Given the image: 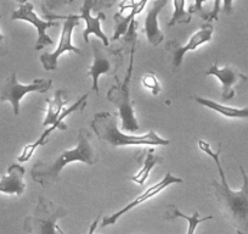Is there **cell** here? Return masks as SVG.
Listing matches in <instances>:
<instances>
[{"label":"cell","instance_id":"29","mask_svg":"<svg viewBox=\"0 0 248 234\" xmlns=\"http://www.w3.org/2000/svg\"><path fill=\"white\" fill-rule=\"evenodd\" d=\"M97 224H99V218H96L94 222H93L92 227H90V229H89V233L88 234H94V231H95V228H96Z\"/></svg>","mask_w":248,"mask_h":234},{"label":"cell","instance_id":"13","mask_svg":"<svg viewBox=\"0 0 248 234\" xmlns=\"http://www.w3.org/2000/svg\"><path fill=\"white\" fill-rule=\"evenodd\" d=\"M206 76H214L221 83V97L224 100L232 99L235 95V88L238 83L248 81V77L232 66L219 67L218 63H214L204 73Z\"/></svg>","mask_w":248,"mask_h":234},{"label":"cell","instance_id":"2","mask_svg":"<svg viewBox=\"0 0 248 234\" xmlns=\"http://www.w3.org/2000/svg\"><path fill=\"white\" fill-rule=\"evenodd\" d=\"M92 134L85 128H80L78 132L77 147L71 150L62 151L56 160L51 162L38 161L33 165L31 169V176L33 181L39 183L42 187H49L59 178L62 169L72 162H83L89 166H94L99 162L97 151L92 145Z\"/></svg>","mask_w":248,"mask_h":234},{"label":"cell","instance_id":"6","mask_svg":"<svg viewBox=\"0 0 248 234\" xmlns=\"http://www.w3.org/2000/svg\"><path fill=\"white\" fill-rule=\"evenodd\" d=\"M52 81L49 78H37L30 84H21L17 75L13 72L0 87V101H9L13 105L14 115H20V102L28 93H46L51 88Z\"/></svg>","mask_w":248,"mask_h":234},{"label":"cell","instance_id":"16","mask_svg":"<svg viewBox=\"0 0 248 234\" xmlns=\"http://www.w3.org/2000/svg\"><path fill=\"white\" fill-rule=\"evenodd\" d=\"M25 172V168L20 165H11L8 169V174L0 178V193L21 197L26 190V183L23 181Z\"/></svg>","mask_w":248,"mask_h":234},{"label":"cell","instance_id":"8","mask_svg":"<svg viewBox=\"0 0 248 234\" xmlns=\"http://www.w3.org/2000/svg\"><path fill=\"white\" fill-rule=\"evenodd\" d=\"M59 18H63L65 22L62 26L61 30V35H60V42L59 47L56 48V50L52 52H44V54L40 56V61L43 64V67L46 71H54L57 68V61H59V57L65 52H76L78 55H82V50L78 49L77 47L72 44V34L73 31L76 30V27H78L80 23V17L79 15H68L67 17H62L60 16Z\"/></svg>","mask_w":248,"mask_h":234},{"label":"cell","instance_id":"19","mask_svg":"<svg viewBox=\"0 0 248 234\" xmlns=\"http://www.w3.org/2000/svg\"><path fill=\"white\" fill-rule=\"evenodd\" d=\"M147 1H149V0H139V1H135L134 6L130 9L132 11H130L127 16H123V14H121V13H117L116 15L113 16L114 34H113V37H112V40H113V42L121 39V38L123 37L125 33H127L130 22L134 20L135 16L139 15V14L144 10V8L146 6Z\"/></svg>","mask_w":248,"mask_h":234},{"label":"cell","instance_id":"5","mask_svg":"<svg viewBox=\"0 0 248 234\" xmlns=\"http://www.w3.org/2000/svg\"><path fill=\"white\" fill-rule=\"evenodd\" d=\"M134 54L135 51H132L129 54V65H128V70L123 82H121L116 76L117 84L112 85L107 93V99L118 107V115L122 120V128L128 133H135L139 131V122L135 117L134 105H133V100L130 98V82H132L133 70H134Z\"/></svg>","mask_w":248,"mask_h":234},{"label":"cell","instance_id":"14","mask_svg":"<svg viewBox=\"0 0 248 234\" xmlns=\"http://www.w3.org/2000/svg\"><path fill=\"white\" fill-rule=\"evenodd\" d=\"M96 5V0H84V4L80 8V20H84L85 30L83 32V38L85 43H89V37L92 34H95V37L99 38L105 47L109 45V39L101 30V21L106 20V15L104 13L97 14L96 17H93L92 11Z\"/></svg>","mask_w":248,"mask_h":234},{"label":"cell","instance_id":"9","mask_svg":"<svg viewBox=\"0 0 248 234\" xmlns=\"http://www.w3.org/2000/svg\"><path fill=\"white\" fill-rule=\"evenodd\" d=\"M180 183H183V180H181V178L175 177V176H173V174L169 173L168 172V173H167L166 176L163 177V180H161L158 183H156V184H154V185H151L150 188H147V189L145 190L142 194H140L139 197L135 198L133 201H130L129 204L125 205L123 209H121L119 211H117L116 214H112V215H108V216L104 217V219H102V222H101V227L102 228H105V227L113 226V224H116L117 222H118V219L121 218L123 215H125L127 212H129L130 210H133L134 207L139 206V205L146 202L147 200L152 199L154 197L158 195L159 193L163 192V190L166 189L167 187H169V185L180 184Z\"/></svg>","mask_w":248,"mask_h":234},{"label":"cell","instance_id":"1","mask_svg":"<svg viewBox=\"0 0 248 234\" xmlns=\"http://www.w3.org/2000/svg\"><path fill=\"white\" fill-rule=\"evenodd\" d=\"M221 145L218 150L213 151L212 147L204 140H199V148L212 157L218 167L220 182L212 180V187L214 190L217 204L223 214L224 218L236 229L237 234H248V176L242 166H240L243 177V185L240 190H232L228 184L225 173L221 167L220 152Z\"/></svg>","mask_w":248,"mask_h":234},{"label":"cell","instance_id":"4","mask_svg":"<svg viewBox=\"0 0 248 234\" xmlns=\"http://www.w3.org/2000/svg\"><path fill=\"white\" fill-rule=\"evenodd\" d=\"M67 215V209L57 206L44 195H39L33 212L25 218L23 229L28 234H65L57 221Z\"/></svg>","mask_w":248,"mask_h":234},{"label":"cell","instance_id":"26","mask_svg":"<svg viewBox=\"0 0 248 234\" xmlns=\"http://www.w3.org/2000/svg\"><path fill=\"white\" fill-rule=\"evenodd\" d=\"M140 81H141L142 85H144L145 88H147L154 95H158L159 93H161V83L157 80L156 75H155L154 72L144 73V75L141 76V78H140Z\"/></svg>","mask_w":248,"mask_h":234},{"label":"cell","instance_id":"20","mask_svg":"<svg viewBox=\"0 0 248 234\" xmlns=\"http://www.w3.org/2000/svg\"><path fill=\"white\" fill-rule=\"evenodd\" d=\"M70 98L67 95V90L66 89H59L55 92L54 99H46L47 104V112L46 117H45L44 122H43V126L45 128L50 127V126L55 125L56 121L59 120L60 115H61L62 110H63V106L68 102Z\"/></svg>","mask_w":248,"mask_h":234},{"label":"cell","instance_id":"15","mask_svg":"<svg viewBox=\"0 0 248 234\" xmlns=\"http://www.w3.org/2000/svg\"><path fill=\"white\" fill-rule=\"evenodd\" d=\"M168 0H155L147 9V15L144 23V32L151 45L157 47L164 39V34L158 25V15L167 5Z\"/></svg>","mask_w":248,"mask_h":234},{"label":"cell","instance_id":"24","mask_svg":"<svg viewBox=\"0 0 248 234\" xmlns=\"http://www.w3.org/2000/svg\"><path fill=\"white\" fill-rule=\"evenodd\" d=\"M72 3L73 0H40L43 15L47 20H59V15H56L57 11Z\"/></svg>","mask_w":248,"mask_h":234},{"label":"cell","instance_id":"11","mask_svg":"<svg viewBox=\"0 0 248 234\" xmlns=\"http://www.w3.org/2000/svg\"><path fill=\"white\" fill-rule=\"evenodd\" d=\"M88 97H89V94H84L80 97L79 100H77L76 101V104H73L72 106L70 107H66V109L62 110L61 115H60L59 120L56 121V123L52 126H50V127L45 128L44 132L42 133V135H40L39 138H38V140H35L34 143H32V144H28L26 145L25 149L22 150V152H21L20 156L17 157V160L20 162H27L28 160L32 157V155L34 154V151L37 150V148L42 147V145L46 144L47 140H49V137L51 135L52 132H55L56 130H61V131H66L67 130V126L63 123V120H65L66 117L70 116V115H72L73 112L76 111H83L84 110V107L87 106V100H88Z\"/></svg>","mask_w":248,"mask_h":234},{"label":"cell","instance_id":"21","mask_svg":"<svg viewBox=\"0 0 248 234\" xmlns=\"http://www.w3.org/2000/svg\"><path fill=\"white\" fill-rule=\"evenodd\" d=\"M195 101L199 102L202 106L211 109L213 111L218 112L221 116L228 117V118H248V106L246 107H232L221 105L214 100L206 99L202 97H195Z\"/></svg>","mask_w":248,"mask_h":234},{"label":"cell","instance_id":"12","mask_svg":"<svg viewBox=\"0 0 248 234\" xmlns=\"http://www.w3.org/2000/svg\"><path fill=\"white\" fill-rule=\"evenodd\" d=\"M213 33V25H211V23H204V25L201 26V28H200L195 34H192L191 37H190L189 42L186 43L185 45H180L178 42H175V40L169 42L168 44H167V50L170 52L171 64H173L174 67H175L176 70L180 67L186 52L194 51V50H196L197 48L201 47V45L211 42Z\"/></svg>","mask_w":248,"mask_h":234},{"label":"cell","instance_id":"22","mask_svg":"<svg viewBox=\"0 0 248 234\" xmlns=\"http://www.w3.org/2000/svg\"><path fill=\"white\" fill-rule=\"evenodd\" d=\"M163 218L167 219V221H171V219L175 218H184L187 221V231H186V234H195L197 227L200 226L203 222L209 221V219H213V216H207V217H201L199 212H195L192 216H186L184 215L175 205H168L164 210Z\"/></svg>","mask_w":248,"mask_h":234},{"label":"cell","instance_id":"10","mask_svg":"<svg viewBox=\"0 0 248 234\" xmlns=\"http://www.w3.org/2000/svg\"><path fill=\"white\" fill-rule=\"evenodd\" d=\"M11 18L14 21L21 20L26 21V22H30L31 25H33L35 27L38 32V39L35 43V50H40L45 47H49V45L54 44V40L47 35L46 30L51 27H57L59 22L54 20H42L37 16V14L34 13V8L31 3L22 4L17 10H15L11 15Z\"/></svg>","mask_w":248,"mask_h":234},{"label":"cell","instance_id":"3","mask_svg":"<svg viewBox=\"0 0 248 234\" xmlns=\"http://www.w3.org/2000/svg\"><path fill=\"white\" fill-rule=\"evenodd\" d=\"M96 137L102 143L111 147H129V145H163L167 147L171 143L170 139L161 137L154 130L144 135L125 134L118 127V116L112 112L101 111L94 115V120L90 123Z\"/></svg>","mask_w":248,"mask_h":234},{"label":"cell","instance_id":"18","mask_svg":"<svg viewBox=\"0 0 248 234\" xmlns=\"http://www.w3.org/2000/svg\"><path fill=\"white\" fill-rule=\"evenodd\" d=\"M221 10V0H195L194 5H190L187 13L197 15L202 20L211 22L218 21Z\"/></svg>","mask_w":248,"mask_h":234},{"label":"cell","instance_id":"25","mask_svg":"<svg viewBox=\"0 0 248 234\" xmlns=\"http://www.w3.org/2000/svg\"><path fill=\"white\" fill-rule=\"evenodd\" d=\"M174 3V13L171 16V20L169 21L168 26H175L178 23H190L192 20L191 14L185 10V0H173Z\"/></svg>","mask_w":248,"mask_h":234},{"label":"cell","instance_id":"31","mask_svg":"<svg viewBox=\"0 0 248 234\" xmlns=\"http://www.w3.org/2000/svg\"><path fill=\"white\" fill-rule=\"evenodd\" d=\"M16 1H17V3H20V4H26V3H28V0H16Z\"/></svg>","mask_w":248,"mask_h":234},{"label":"cell","instance_id":"28","mask_svg":"<svg viewBox=\"0 0 248 234\" xmlns=\"http://www.w3.org/2000/svg\"><path fill=\"white\" fill-rule=\"evenodd\" d=\"M224 1V6H223V9H224V13L225 14H231L232 13V10H233V0H223Z\"/></svg>","mask_w":248,"mask_h":234},{"label":"cell","instance_id":"30","mask_svg":"<svg viewBox=\"0 0 248 234\" xmlns=\"http://www.w3.org/2000/svg\"><path fill=\"white\" fill-rule=\"evenodd\" d=\"M1 17H3V16L0 15V20H1ZM3 39H4V35H3V34H1V32H0V43L3 42Z\"/></svg>","mask_w":248,"mask_h":234},{"label":"cell","instance_id":"27","mask_svg":"<svg viewBox=\"0 0 248 234\" xmlns=\"http://www.w3.org/2000/svg\"><path fill=\"white\" fill-rule=\"evenodd\" d=\"M117 1L118 0H96V5L94 9L97 13H102V10H105V9L112 8L114 4H117Z\"/></svg>","mask_w":248,"mask_h":234},{"label":"cell","instance_id":"23","mask_svg":"<svg viewBox=\"0 0 248 234\" xmlns=\"http://www.w3.org/2000/svg\"><path fill=\"white\" fill-rule=\"evenodd\" d=\"M138 21L133 20L130 22L129 28H128L127 33L121 38V47L117 48L116 52L117 54L121 55H125L130 54L132 51H135L137 50V45H138Z\"/></svg>","mask_w":248,"mask_h":234},{"label":"cell","instance_id":"7","mask_svg":"<svg viewBox=\"0 0 248 234\" xmlns=\"http://www.w3.org/2000/svg\"><path fill=\"white\" fill-rule=\"evenodd\" d=\"M92 48L94 61L87 75L93 78L92 89L99 95V77L101 75L116 76L117 71L121 67L122 55L117 54L114 50L107 49V47L97 39L93 40Z\"/></svg>","mask_w":248,"mask_h":234},{"label":"cell","instance_id":"17","mask_svg":"<svg viewBox=\"0 0 248 234\" xmlns=\"http://www.w3.org/2000/svg\"><path fill=\"white\" fill-rule=\"evenodd\" d=\"M139 155L140 156H138V162H139L141 167L138 171V173L130 178V181L138 183L139 185H142L146 183L147 178H149L154 167L163 162V157L155 154L154 149H144L142 151L139 152Z\"/></svg>","mask_w":248,"mask_h":234}]
</instances>
